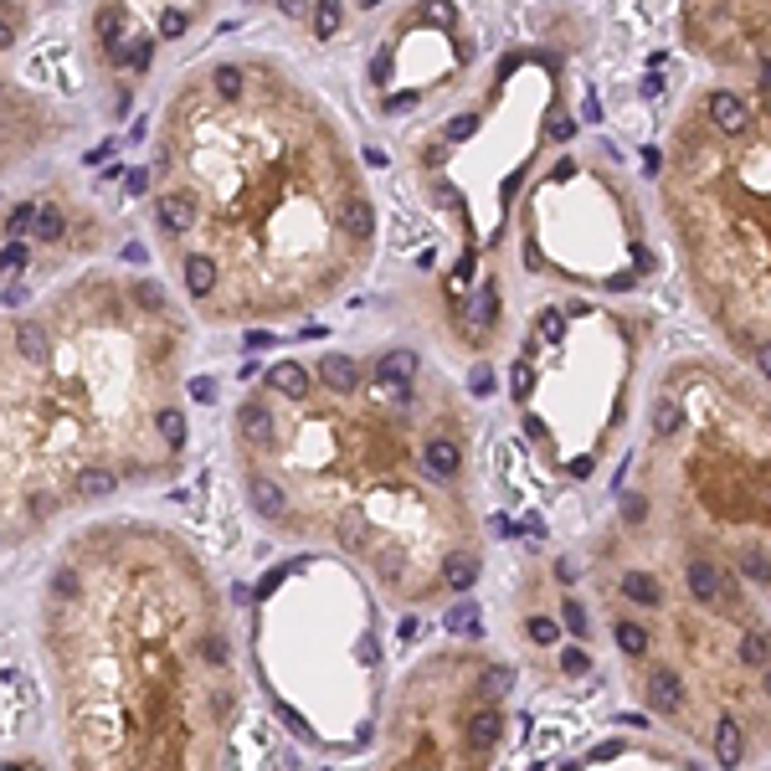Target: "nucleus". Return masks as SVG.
I'll list each match as a JSON object with an SVG mask.
<instances>
[{"label":"nucleus","instance_id":"nucleus-1","mask_svg":"<svg viewBox=\"0 0 771 771\" xmlns=\"http://www.w3.org/2000/svg\"><path fill=\"white\" fill-rule=\"evenodd\" d=\"M145 180L149 237L211 324L304 319L375 252L350 134L272 52L190 67L170 88Z\"/></svg>","mask_w":771,"mask_h":771},{"label":"nucleus","instance_id":"nucleus-2","mask_svg":"<svg viewBox=\"0 0 771 771\" xmlns=\"http://www.w3.org/2000/svg\"><path fill=\"white\" fill-rule=\"evenodd\" d=\"M648 473L658 535L715 561L700 612L607 617L633 684L684 689L679 730L720 767L771 750V397L746 375L679 360L648 406Z\"/></svg>","mask_w":771,"mask_h":771},{"label":"nucleus","instance_id":"nucleus-3","mask_svg":"<svg viewBox=\"0 0 771 771\" xmlns=\"http://www.w3.org/2000/svg\"><path fill=\"white\" fill-rule=\"evenodd\" d=\"M242 473L278 489V530L324 535L401 597L448 591V566L473 550L468 412L412 345H391L330 386L309 360H272L237 401Z\"/></svg>","mask_w":771,"mask_h":771},{"label":"nucleus","instance_id":"nucleus-4","mask_svg":"<svg viewBox=\"0 0 771 771\" xmlns=\"http://www.w3.org/2000/svg\"><path fill=\"white\" fill-rule=\"evenodd\" d=\"M705 57L674 119L664 206L715 330L771 386V0H689Z\"/></svg>","mask_w":771,"mask_h":771},{"label":"nucleus","instance_id":"nucleus-5","mask_svg":"<svg viewBox=\"0 0 771 771\" xmlns=\"http://www.w3.org/2000/svg\"><path fill=\"white\" fill-rule=\"evenodd\" d=\"M509 668L442 653L401 684L386 771H489L504 741Z\"/></svg>","mask_w":771,"mask_h":771},{"label":"nucleus","instance_id":"nucleus-6","mask_svg":"<svg viewBox=\"0 0 771 771\" xmlns=\"http://www.w3.org/2000/svg\"><path fill=\"white\" fill-rule=\"evenodd\" d=\"M211 11L216 0H93L83 57L113 119L134 108V88L155 72L160 46L190 37L201 21H211Z\"/></svg>","mask_w":771,"mask_h":771},{"label":"nucleus","instance_id":"nucleus-7","mask_svg":"<svg viewBox=\"0 0 771 771\" xmlns=\"http://www.w3.org/2000/svg\"><path fill=\"white\" fill-rule=\"evenodd\" d=\"M31 26H37L31 0H0V180L11 170L31 165L42 149L63 145L78 129V113L67 104L16 78V57H21Z\"/></svg>","mask_w":771,"mask_h":771},{"label":"nucleus","instance_id":"nucleus-8","mask_svg":"<svg viewBox=\"0 0 771 771\" xmlns=\"http://www.w3.org/2000/svg\"><path fill=\"white\" fill-rule=\"evenodd\" d=\"M0 242H26L31 263H42V252L93 257L104 252V222L93 206H78L67 190H46V196H26L0 211Z\"/></svg>","mask_w":771,"mask_h":771},{"label":"nucleus","instance_id":"nucleus-9","mask_svg":"<svg viewBox=\"0 0 771 771\" xmlns=\"http://www.w3.org/2000/svg\"><path fill=\"white\" fill-rule=\"evenodd\" d=\"M448 627H453V633H479V612H473L468 602H458L453 612H448Z\"/></svg>","mask_w":771,"mask_h":771},{"label":"nucleus","instance_id":"nucleus-10","mask_svg":"<svg viewBox=\"0 0 771 771\" xmlns=\"http://www.w3.org/2000/svg\"><path fill=\"white\" fill-rule=\"evenodd\" d=\"M586 668H591V658H586V653H576V648H571V653H566V674H586Z\"/></svg>","mask_w":771,"mask_h":771}]
</instances>
